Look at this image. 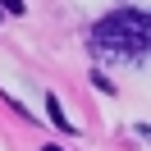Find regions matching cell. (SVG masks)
<instances>
[{
	"mask_svg": "<svg viewBox=\"0 0 151 151\" xmlns=\"http://www.w3.org/2000/svg\"><path fill=\"white\" fill-rule=\"evenodd\" d=\"M92 41H96V50L105 60H147L151 55V14L114 9L110 19L96 23Z\"/></svg>",
	"mask_w": 151,
	"mask_h": 151,
	"instance_id": "6da1fadb",
	"label": "cell"
},
{
	"mask_svg": "<svg viewBox=\"0 0 151 151\" xmlns=\"http://www.w3.org/2000/svg\"><path fill=\"white\" fill-rule=\"evenodd\" d=\"M46 114H50V119L60 124V128H73V124L64 119V110H60V101H55V96H46Z\"/></svg>",
	"mask_w": 151,
	"mask_h": 151,
	"instance_id": "7a4b0ae2",
	"label": "cell"
},
{
	"mask_svg": "<svg viewBox=\"0 0 151 151\" xmlns=\"http://www.w3.org/2000/svg\"><path fill=\"white\" fill-rule=\"evenodd\" d=\"M5 9H14V14H23V0H0Z\"/></svg>",
	"mask_w": 151,
	"mask_h": 151,
	"instance_id": "3957f363",
	"label": "cell"
},
{
	"mask_svg": "<svg viewBox=\"0 0 151 151\" xmlns=\"http://www.w3.org/2000/svg\"><path fill=\"white\" fill-rule=\"evenodd\" d=\"M41 151H64V147H41Z\"/></svg>",
	"mask_w": 151,
	"mask_h": 151,
	"instance_id": "277c9868",
	"label": "cell"
}]
</instances>
